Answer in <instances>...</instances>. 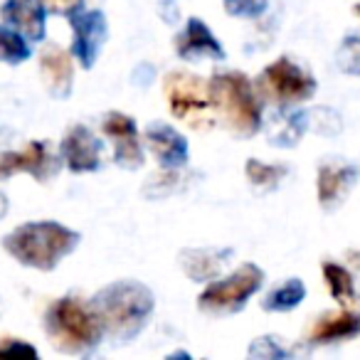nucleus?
<instances>
[{"instance_id": "f257e3e1", "label": "nucleus", "mask_w": 360, "mask_h": 360, "mask_svg": "<svg viewBox=\"0 0 360 360\" xmlns=\"http://www.w3.org/2000/svg\"><path fill=\"white\" fill-rule=\"evenodd\" d=\"M94 311L116 340H129L143 328L153 311V294L136 281H116L96 294Z\"/></svg>"}, {"instance_id": "f03ea898", "label": "nucleus", "mask_w": 360, "mask_h": 360, "mask_svg": "<svg viewBox=\"0 0 360 360\" xmlns=\"http://www.w3.org/2000/svg\"><path fill=\"white\" fill-rule=\"evenodd\" d=\"M79 242V235L57 222H27L6 237V250L20 264L50 271L62 257H67Z\"/></svg>"}, {"instance_id": "7ed1b4c3", "label": "nucleus", "mask_w": 360, "mask_h": 360, "mask_svg": "<svg viewBox=\"0 0 360 360\" xmlns=\"http://www.w3.org/2000/svg\"><path fill=\"white\" fill-rule=\"evenodd\" d=\"M104 326L94 306H84L77 299H60L47 311V335L52 345L65 353H84L99 343Z\"/></svg>"}, {"instance_id": "20e7f679", "label": "nucleus", "mask_w": 360, "mask_h": 360, "mask_svg": "<svg viewBox=\"0 0 360 360\" xmlns=\"http://www.w3.org/2000/svg\"><path fill=\"white\" fill-rule=\"evenodd\" d=\"M210 96L212 104L220 106L227 126L242 136H252L259 131L262 124V109L259 99L255 96L250 79L237 72H225L217 75L210 82Z\"/></svg>"}, {"instance_id": "39448f33", "label": "nucleus", "mask_w": 360, "mask_h": 360, "mask_svg": "<svg viewBox=\"0 0 360 360\" xmlns=\"http://www.w3.org/2000/svg\"><path fill=\"white\" fill-rule=\"evenodd\" d=\"M262 279H264V274H262L259 266H240L235 274L217 281V284H210L202 291L200 299H198L200 309L212 311V314H230V311L242 309L245 301L262 286Z\"/></svg>"}, {"instance_id": "423d86ee", "label": "nucleus", "mask_w": 360, "mask_h": 360, "mask_svg": "<svg viewBox=\"0 0 360 360\" xmlns=\"http://www.w3.org/2000/svg\"><path fill=\"white\" fill-rule=\"evenodd\" d=\"M259 84H262V89H264V94L271 96L274 101H279L281 106L306 101V99H311V94L316 91L314 77H309L299 65H294V62L286 60V57L271 62V65L262 72Z\"/></svg>"}, {"instance_id": "0eeeda50", "label": "nucleus", "mask_w": 360, "mask_h": 360, "mask_svg": "<svg viewBox=\"0 0 360 360\" xmlns=\"http://www.w3.org/2000/svg\"><path fill=\"white\" fill-rule=\"evenodd\" d=\"M165 96H168L170 109L178 119H191L193 114H202L212 104L210 84H205L193 75H186V72L168 75Z\"/></svg>"}, {"instance_id": "6e6552de", "label": "nucleus", "mask_w": 360, "mask_h": 360, "mask_svg": "<svg viewBox=\"0 0 360 360\" xmlns=\"http://www.w3.org/2000/svg\"><path fill=\"white\" fill-rule=\"evenodd\" d=\"M72 27H75V45L72 52L82 62L84 70L94 67L96 55L106 40V18L99 11L75 13L72 15Z\"/></svg>"}, {"instance_id": "1a4fd4ad", "label": "nucleus", "mask_w": 360, "mask_h": 360, "mask_svg": "<svg viewBox=\"0 0 360 360\" xmlns=\"http://www.w3.org/2000/svg\"><path fill=\"white\" fill-rule=\"evenodd\" d=\"M104 134L114 141L116 163L124 168H139L143 163V148H141L139 129H136L134 119L114 111L104 119Z\"/></svg>"}, {"instance_id": "9d476101", "label": "nucleus", "mask_w": 360, "mask_h": 360, "mask_svg": "<svg viewBox=\"0 0 360 360\" xmlns=\"http://www.w3.org/2000/svg\"><path fill=\"white\" fill-rule=\"evenodd\" d=\"M62 158H65L67 168L75 173H86V170H96L101 163V143L89 129L77 126L62 141Z\"/></svg>"}, {"instance_id": "9b49d317", "label": "nucleus", "mask_w": 360, "mask_h": 360, "mask_svg": "<svg viewBox=\"0 0 360 360\" xmlns=\"http://www.w3.org/2000/svg\"><path fill=\"white\" fill-rule=\"evenodd\" d=\"M146 141L155 158L160 160L165 170L180 168L188 163V141L168 124H153L146 129Z\"/></svg>"}, {"instance_id": "f8f14e48", "label": "nucleus", "mask_w": 360, "mask_h": 360, "mask_svg": "<svg viewBox=\"0 0 360 360\" xmlns=\"http://www.w3.org/2000/svg\"><path fill=\"white\" fill-rule=\"evenodd\" d=\"M50 153L47 146L40 141H32L25 150H8L0 155V178H11L15 173H30L35 178H47L50 175Z\"/></svg>"}, {"instance_id": "ddd939ff", "label": "nucleus", "mask_w": 360, "mask_h": 360, "mask_svg": "<svg viewBox=\"0 0 360 360\" xmlns=\"http://www.w3.org/2000/svg\"><path fill=\"white\" fill-rule=\"evenodd\" d=\"M0 13L8 25H13L30 40L45 37V8L40 0H6Z\"/></svg>"}, {"instance_id": "4468645a", "label": "nucleus", "mask_w": 360, "mask_h": 360, "mask_svg": "<svg viewBox=\"0 0 360 360\" xmlns=\"http://www.w3.org/2000/svg\"><path fill=\"white\" fill-rule=\"evenodd\" d=\"M178 55L186 60H202V57H212V60H222L225 50L215 40V35L210 32V27L202 20L193 18L188 20L186 32L178 37Z\"/></svg>"}, {"instance_id": "2eb2a0df", "label": "nucleus", "mask_w": 360, "mask_h": 360, "mask_svg": "<svg viewBox=\"0 0 360 360\" xmlns=\"http://www.w3.org/2000/svg\"><path fill=\"white\" fill-rule=\"evenodd\" d=\"M360 170L355 165H323L319 170V200L323 207H333L353 188Z\"/></svg>"}, {"instance_id": "dca6fc26", "label": "nucleus", "mask_w": 360, "mask_h": 360, "mask_svg": "<svg viewBox=\"0 0 360 360\" xmlns=\"http://www.w3.org/2000/svg\"><path fill=\"white\" fill-rule=\"evenodd\" d=\"M40 70L42 77H45L47 86L55 96H67L72 91V62L70 55L62 52L60 47H47L42 52V60H40Z\"/></svg>"}, {"instance_id": "f3484780", "label": "nucleus", "mask_w": 360, "mask_h": 360, "mask_svg": "<svg viewBox=\"0 0 360 360\" xmlns=\"http://www.w3.org/2000/svg\"><path fill=\"white\" fill-rule=\"evenodd\" d=\"M355 333H360V316L350 314V311H340V314L323 316L311 330V340L314 343H330V340L350 338Z\"/></svg>"}, {"instance_id": "a211bd4d", "label": "nucleus", "mask_w": 360, "mask_h": 360, "mask_svg": "<svg viewBox=\"0 0 360 360\" xmlns=\"http://www.w3.org/2000/svg\"><path fill=\"white\" fill-rule=\"evenodd\" d=\"M227 257H230V250H188L183 252L180 259H183V266L191 279L207 281L222 269Z\"/></svg>"}, {"instance_id": "6ab92c4d", "label": "nucleus", "mask_w": 360, "mask_h": 360, "mask_svg": "<svg viewBox=\"0 0 360 360\" xmlns=\"http://www.w3.org/2000/svg\"><path fill=\"white\" fill-rule=\"evenodd\" d=\"M27 57H30V45L25 42L22 32L0 25V62L20 65V62L27 60Z\"/></svg>"}, {"instance_id": "aec40b11", "label": "nucleus", "mask_w": 360, "mask_h": 360, "mask_svg": "<svg viewBox=\"0 0 360 360\" xmlns=\"http://www.w3.org/2000/svg\"><path fill=\"white\" fill-rule=\"evenodd\" d=\"M323 276H326V284H328L330 294L340 301V304H350L355 299V284H353V276L343 269L340 264H323Z\"/></svg>"}, {"instance_id": "412c9836", "label": "nucleus", "mask_w": 360, "mask_h": 360, "mask_svg": "<svg viewBox=\"0 0 360 360\" xmlns=\"http://www.w3.org/2000/svg\"><path fill=\"white\" fill-rule=\"evenodd\" d=\"M306 296V286L299 279H289L284 286L269 294V299L264 301L266 311H291L294 306H299Z\"/></svg>"}, {"instance_id": "4be33fe9", "label": "nucleus", "mask_w": 360, "mask_h": 360, "mask_svg": "<svg viewBox=\"0 0 360 360\" xmlns=\"http://www.w3.org/2000/svg\"><path fill=\"white\" fill-rule=\"evenodd\" d=\"M284 175H286L284 165H269L255 158L247 160V178H250L257 188H274Z\"/></svg>"}, {"instance_id": "5701e85b", "label": "nucleus", "mask_w": 360, "mask_h": 360, "mask_svg": "<svg viewBox=\"0 0 360 360\" xmlns=\"http://www.w3.org/2000/svg\"><path fill=\"white\" fill-rule=\"evenodd\" d=\"M338 67L345 75H360V35H348L340 42Z\"/></svg>"}, {"instance_id": "b1692460", "label": "nucleus", "mask_w": 360, "mask_h": 360, "mask_svg": "<svg viewBox=\"0 0 360 360\" xmlns=\"http://www.w3.org/2000/svg\"><path fill=\"white\" fill-rule=\"evenodd\" d=\"M225 11L235 18H259L266 11V0H222Z\"/></svg>"}, {"instance_id": "393cba45", "label": "nucleus", "mask_w": 360, "mask_h": 360, "mask_svg": "<svg viewBox=\"0 0 360 360\" xmlns=\"http://www.w3.org/2000/svg\"><path fill=\"white\" fill-rule=\"evenodd\" d=\"M45 13H55V15H67L72 18L75 13L82 11L84 0H40Z\"/></svg>"}, {"instance_id": "a878e982", "label": "nucleus", "mask_w": 360, "mask_h": 360, "mask_svg": "<svg viewBox=\"0 0 360 360\" xmlns=\"http://www.w3.org/2000/svg\"><path fill=\"white\" fill-rule=\"evenodd\" d=\"M22 353L35 358L37 350L27 343H20V340H0V355H22Z\"/></svg>"}, {"instance_id": "bb28decb", "label": "nucleus", "mask_w": 360, "mask_h": 360, "mask_svg": "<svg viewBox=\"0 0 360 360\" xmlns=\"http://www.w3.org/2000/svg\"><path fill=\"white\" fill-rule=\"evenodd\" d=\"M6 212H8V200H6V195L0 193V217L6 215Z\"/></svg>"}, {"instance_id": "cd10ccee", "label": "nucleus", "mask_w": 360, "mask_h": 360, "mask_svg": "<svg viewBox=\"0 0 360 360\" xmlns=\"http://www.w3.org/2000/svg\"><path fill=\"white\" fill-rule=\"evenodd\" d=\"M355 15H360V3H358V6H355Z\"/></svg>"}]
</instances>
